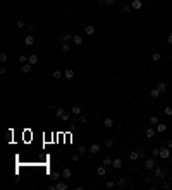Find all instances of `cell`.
<instances>
[{
  "label": "cell",
  "instance_id": "12",
  "mask_svg": "<svg viewBox=\"0 0 172 190\" xmlns=\"http://www.w3.org/2000/svg\"><path fill=\"white\" fill-rule=\"evenodd\" d=\"M28 62L31 64V65L38 64V55H29V57H28Z\"/></svg>",
  "mask_w": 172,
  "mask_h": 190
},
{
  "label": "cell",
  "instance_id": "39",
  "mask_svg": "<svg viewBox=\"0 0 172 190\" xmlns=\"http://www.w3.org/2000/svg\"><path fill=\"white\" fill-rule=\"evenodd\" d=\"M163 113H165V115H169V116H170V115H172V108H170V106H167V108L163 110Z\"/></svg>",
  "mask_w": 172,
  "mask_h": 190
},
{
  "label": "cell",
  "instance_id": "16",
  "mask_svg": "<svg viewBox=\"0 0 172 190\" xmlns=\"http://www.w3.org/2000/svg\"><path fill=\"white\" fill-rule=\"evenodd\" d=\"M71 175H72V171L69 170V168H64V170H62V176H64V178H71Z\"/></svg>",
  "mask_w": 172,
  "mask_h": 190
},
{
  "label": "cell",
  "instance_id": "15",
  "mask_svg": "<svg viewBox=\"0 0 172 190\" xmlns=\"http://www.w3.org/2000/svg\"><path fill=\"white\" fill-rule=\"evenodd\" d=\"M158 96H160V91H158L157 87H155V89H152V91H150V98H153V99H155V98H158Z\"/></svg>",
  "mask_w": 172,
  "mask_h": 190
},
{
  "label": "cell",
  "instance_id": "29",
  "mask_svg": "<svg viewBox=\"0 0 172 190\" xmlns=\"http://www.w3.org/2000/svg\"><path fill=\"white\" fill-rule=\"evenodd\" d=\"M60 175H62V173H59V171H53V173H52V180H53V181L59 180V176H60Z\"/></svg>",
  "mask_w": 172,
  "mask_h": 190
},
{
  "label": "cell",
  "instance_id": "21",
  "mask_svg": "<svg viewBox=\"0 0 172 190\" xmlns=\"http://www.w3.org/2000/svg\"><path fill=\"white\" fill-rule=\"evenodd\" d=\"M81 111H83V110H81L79 106H72V108H71V113H72V115H79Z\"/></svg>",
  "mask_w": 172,
  "mask_h": 190
},
{
  "label": "cell",
  "instance_id": "11",
  "mask_svg": "<svg viewBox=\"0 0 172 190\" xmlns=\"http://www.w3.org/2000/svg\"><path fill=\"white\" fill-rule=\"evenodd\" d=\"M105 173H107V166H105V164L100 166V168L96 170V175H98V176H105Z\"/></svg>",
  "mask_w": 172,
  "mask_h": 190
},
{
  "label": "cell",
  "instance_id": "5",
  "mask_svg": "<svg viewBox=\"0 0 172 190\" xmlns=\"http://www.w3.org/2000/svg\"><path fill=\"white\" fill-rule=\"evenodd\" d=\"M131 7H133L134 10H139L143 7V2H141V0H133V2H131Z\"/></svg>",
  "mask_w": 172,
  "mask_h": 190
},
{
  "label": "cell",
  "instance_id": "36",
  "mask_svg": "<svg viewBox=\"0 0 172 190\" xmlns=\"http://www.w3.org/2000/svg\"><path fill=\"white\" fill-rule=\"evenodd\" d=\"M112 161H114V159H110V158H103V164H105V166L112 164Z\"/></svg>",
  "mask_w": 172,
  "mask_h": 190
},
{
  "label": "cell",
  "instance_id": "27",
  "mask_svg": "<svg viewBox=\"0 0 172 190\" xmlns=\"http://www.w3.org/2000/svg\"><path fill=\"white\" fill-rule=\"evenodd\" d=\"M150 123H152V125H157V123H160V122H158V116H155V115H153L152 118H150Z\"/></svg>",
  "mask_w": 172,
  "mask_h": 190
},
{
  "label": "cell",
  "instance_id": "24",
  "mask_svg": "<svg viewBox=\"0 0 172 190\" xmlns=\"http://www.w3.org/2000/svg\"><path fill=\"white\" fill-rule=\"evenodd\" d=\"M152 156H153V158H158V156H160V149H158V147L152 149Z\"/></svg>",
  "mask_w": 172,
  "mask_h": 190
},
{
  "label": "cell",
  "instance_id": "4",
  "mask_svg": "<svg viewBox=\"0 0 172 190\" xmlns=\"http://www.w3.org/2000/svg\"><path fill=\"white\" fill-rule=\"evenodd\" d=\"M139 158H141V152L138 151V149H136V151H131V154H129V159H131V161H138Z\"/></svg>",
  "mask_w": 172,
  "mask_h": 190
},
{
  "label": "cell",
  "instance_id": "33",
  "mask_svg": "<svg viewBox=\"0 0 172 190\" xmlns=\"http://www.w3.org/2000/svg\"><path fill=\"white\" fill-rule=\"evenodd\" d=\"M72 38H74V36H72V34H69V33H66V34H64V41H66V43H67V41H71Z\"/></svg>",
  "mask_w": 172,
  "mask_h": 190
},
{
  "label": "cell",
  "instance_id": "18",
  "mask_svg": "<svg viewBox=\"0 0 172 190\" xmlns=\"http://www.w3.org/2000/svg\"><path fill=\"white\" fill-rule=\"evenodd\" d=\"M66 188H67V183H64V181H59L55 185V190H66Z\"/></svg>",
  "mask_w": 172,
  "mask_h": 190
},
{
  "label": "cell",
  "instance_id": "32",
  "mask_svg": "<svg viewBox=\"0 0 172 190\" xmlns=\"http://www.w3.org/2000/svg\"><path fill=\"white\" fill-rule=\"evenodd\" d=\"M55 113H57V116L60 118V116H62V115L66 113V111H64V108H57V110H55Z\"/></svg>",
  "mask_w": 172,
  "mask_h": 190
},
{
  "label": "cell",
  "instance_id": "31",
  "mask_svg": "<svg viewBox=\"0 0 172 190\" xmlns=\"http://www.w3.org/2000/svg\"><path fill=\"white\" fill-rule=\"evenodd\" d=\"M28 57H29V55H21L19 62H21V64H26V62H28Z\"/></svg>",
  "mask_w": 172,
  "mask_h": 190
},
{
  "label": "cell",
  "instance_id": "13",
  "mask_svg": "<svg viewBox=\"0 0 172 190\" xmlns=\"http://www.w3.org/2000/svg\"><path fill=\"white\" fill-rule=\"evenodd\" d=\"M64 76H66V79H72V77H74V70H72V69H66Z\"/></svg>",
  "mask_w": 172,
  "mask_h": 190
},
{
  "label": "cell",
  "instance_id": "8",
  "mask_svg": "<svg viewBox=\"0 0 172 190\" xmlns=\"http://www.w3.org/2000/svg\"><path fill=\"white\" fill-rule=\"evenodd\" d=\"M112 166H114L115 170H121V168H122V159H119V158L114 159V161H112Z\"/></svg>",
  "mask_w": 172,
  "mask_h": 190
},
{
  "label": "cell",
  "instance_id": "42",
  "mask_svg": "<svg viewBox=\"0 0 172 190\" xmlns=\"http://www.w3.org/2000/svg\"><path fill=\"white\" fill-rule=\"evenodd\" d=\"M162 187H163L165 190H169V188H170V183H169V181H163V185H162Z\"/></svg>",
  "mask_w": 172,
  "mask_h": 190
},
{
  "label": "cell",
  "instance_id": "1",
  "mask_svg": "<svg viewBox=\"0 0 172 190\" xmlns=\"http://www.w3.org/2000/svg\"><path fill=\"white\" fill-rule=\"evenodd\" d=\"M153 171H155V176H157V178H160V180H163V178H165V170H162L160 166H155V168H153Z\"/></svg>",
  "mask_w": 172,
  "mask_h": 190
},
{
  "label": "cell",
  "instance_id": "43",
  "mask_svg": "<svg viewBox=\"0 0 172 190\" xmlns=\"http://www.w3.org/2000/svg\"><path fill=\"white\" fill-rule=\"evenodd\" d=\"M103 4H107V5H112V4H115V0H103Z\"/></svg>",
  "mask_w": 172,
  "mask_h": 190
},
{
  "label": "cell",
  "instance_id": "37",
  "mask_svg": "<svg viewBox=\"0 0 172 190\" xmlns=\"http://www.w3.org/2000/svg\"><path fill=\"white\" fill-rule=\"evenodd\" d=\"M105 146H107V147H112V146H114V141H112V139H107V141H105Z\"/></svg>",
  "mask_w": 172,
  "mask_h": 190
},
{
  "label": "cell",
  "instance_id": "48",
  "mask_svg": "<svg viewBox=\"0 0 172 190\" xmlns=\"http://www.w3.org/2000/svg\"><path fill=\"white\" fill-rule=\"evenodd\" d=\"M170 180H172V175H170Z\"/></svg>",
  "mask_w": 172,
  "mask_h": 190
},
{
  "label": "cell",
  "instance_id": "40",
  "mask_svg": "<svg viewBox=\"0 0 172 190\" xmlns=\"http://www.w3.org/2000/svg\"><path fill=\"white\" fill-rule=\"evenodd\" d=\"M7 53H2V55H0V62H5V60H7Z\"/></svg>",
  "mask_w": 172,
  "mask_h": 190
},
{
  "label": "cell",
  "instance_id": "20",
  "mask_svg": "<svg viewBox=\"0 0 172 190\" xmlns=\"http://www.w3.org/2000/svg\"><path fill=\"white\" fill-rule=\"evenodd\" d=\"M145 134H146V137H148V139H152L153 135H155V130H153L152 127H148V129H146V132H145Z\"/></svg>",
  "mask_w": 172,
  "mask_h": 190
},
{
  "label": "cell",
  "instance_id": "25",
  "mask_svg": "<svg viewBox=\"0 0 172 190\" xmlns=\"http://www.w3.org/2000/svg\"><path fill=\"white\" fill-rule=\"evenodd\" d=\"M60 77H62V72H60V70H53V79H55V81H59Z\"/></svg>",
  "mask_w": 172,
  "mask_h": 190
},
{
  "label": "cell",
  "instance_id": "17",
  "mask_svg": "<svg viewBox=\"0 0 172 190\" xmlns=\"http://www.w3.org/2000/svg\"><path fill=\"white\" fill-rule=\"evenodd\" d=\"M157 89H158L160 93H165V89H167V84H165V82H158V84H157Z\"/></svg>",
  "mask_w": 172,
  "mask_h": 190
},
{
  "label": "cell",
  "instance_id": "38",
  "mask_svg": "<svg viewBox=\"0 0 172 190\" xmlns=\"http://www.w3.org/2000/svg\"><path fill=\"white\" fill-rule=\"evenodd\" d=\"M117 185H119V187H124V185H126V180H124V178H119V180H117Z\"/></svg>",
  "mask_w": 172,
  "mask_h": 190
},
{
  "label": "cell",
  "instance_id": "44",
  "mask_svg": "<svg viewBox=\"0 0 172 190\" xmlns=\"http://www.w3.org/2000/svg\"><path fill=\"white\" fill-rule=\"evenodd\" d=\"M79 156H81V154H74V156H72V161H79Z\"/></svg>",
  "mask_w": 172,
  "mask_h": 190
},
{
  "label": "cell",
  "instance_id": "28",
  "mask_svg": "<svg viewBox=\"0 0 172 190\" xmlns=\"http://www.w3.org/2000/svg\"><path fill=\"white\" fill-rule=\"evenodd\" d=\"M69 50H71V46H69V43H66V41H64V45H62V51H64V53H67Z\"/></svg>",
  "mask_w": 172,
  "mask_h": 190
},
{
  "label": "cell",
  "instance_id": "19",
  "mask_svg": "<svg viewBox=\"0 0 172 190\" xmlns=\"http://www.w3.org/2000/svg\"><path fill=\"white\" fill-rule=\"evenodd\" d=\"M160 58H162V55H160L158 51H155V53H152V60H153V62H160Z\"/></svg>",
  "mask_w": 172,
  "mask_h": 190
},
{
  "label": "cell",
  "instance_id": "30",
  "mask_svg": "<svg viewBox=\"0 0 172 190\" xmlns=\"http://www.w3.org/2000/svg\"><path fill=\"white\" fill-rule=\"evenodd\" d=\"M105 187H107V188H114V187H115V181H114V180H108Z\"/></svg>",
  "mask_w": 172,
  "mask_h": 190
},
{
  "label": "cell",
  "instance_id": "6",
  "mask_svg": "<svg viewBox=\"0 0 172 190\" xmlns=\"http://www.w3.org/2000/svg\"><path fill=\"white\" fill-rule=\"evenodd\" d=\"M98 152H100V144H91L90 154H98Z\"/></svg>",
  "mask_w": 172,
  "mask_h": 190
},
{
  "label": "cell",
  "instance_id": "35",
  "mask_svg": "<svg viewBox=\"0 0 172 190\" xmlns=\"http://www.w3.org/2000/svg\"><path fill=\"white\" fill-rule=\"evenodd\" d=\"M131 9H133L131 5H124V9H122V12H124V14H129V12H131Z\"/></svg>",
  "mask_w": 172,
  "mask_h": 190
},
{
  "label": "cell",
  "instance_id": "22",
  "mask_svg": "<svg viewBox=\"0 0 172 190\" xmlns=\"http://www.w3.org/2000/svg\"><path fill=\"white\" fill-rule=\"evenodd\" d=\"M103 123H105L107 129H110V127H114V120H112V118H105V122H103Z\"/></svg>",
  "mask_w": 172,
  "mask_h": 190
},
{
  "label": "cell",
  "instance_id": "46",
  "mask_svg": "<svg viewBox=\"0 0 172 190\" xmlns=\"http://www.w3.org/2000/svg\"><path fill=\"white\" fill-rule=\"evenodd\" d=\"M167 147H169V149H172V139L169 141V142H167Z\"/></svg>",
  "mask_w": 172,
  "mask_h": 190
},
{
  "label": "cell",
  "instance_id": "26",
  "mask_svg": "<svg viewBox=\"0 0 172 190\" xmlns=\"http://www.w3.org/2000/svg\"><path fill=\"white\" fill-rule=\"evenodd\" d=\"M60 120H62V122H69V120H71V115H69V113H64L62 116H60Z\"/></svg>",
  "mask_w": 172,
  "mask_h": 190
},
{
  "label": "cell",
  "instance_id": "47",
  "mask_svg": "<svg viewBox=\"0 0 172 190\" xmlns=\"http://www.w3.org/2000/svg\"><path fill=\"white\" fill-rule=\"evenodd\" d=\"M167 43H169V45H172V34L169 36V38H167Z\"/></svg>",
  "mask_w": 172,
  "mask_h": 190
},
{
  "label": "cell",
  "instance_id": "10",
  "mask_svg": "<svg viewBox=\"0 0 172 190\" xmlns=\"http://www.w3.org/2000/svg\"><path fill=\"white\" fill-rule=\"evenodd\" d=\"M31 69H33V65L28 62V64H22V69H21V70H22L24 74H29V72H31Z\"/></svg>",
  "mask_w": 172,
  "mask_h": 190
},
{
  "label": "cell",
  "instance_id": "2",
  "mask_svg": "<svg viewBox=\"0 0 172 190\" xmlns=\"http://www.w3.org/2000/svg\"><path fill=\"white\" fill-rule=\"evenodd\" d=\"M155 164H157V161H155V158L152 156V158H148V159L145 161V168H146V170H153Z\"/></svg>",
  "mask_w": 172,
  "mask_h": 190
},
{
  "label": "cell",
  "instance_id": "9",
  "mask_svg": "<svg viewBox=\"0 0 172 190\" xmlns=\"http://www.w3.org/2000/svg\"><path fill=\"white\" fill-rule=\"evenodd\" d=\"M24 43H26L28 46H33V45H35V38H33L31 34H28V36L24 38Z\"/></svg>",
  "mask_w": 172,
  "mask_h": 190
},
{
  "label": "cell",
  "instance_id": "45",
  "mask_svg": "<svg viewBox=\"0 0 172 190\" xmlns=\"http://www.w3.org/2000/svg\"><path fill=\"white\" fill-rule=\"evenodd\" d=\"M86 120H88L86 116H81V118H79V122H81V123H86Z\"/></svg>",
  "mask_w": 172,
  "mask_h": 190
},
{
  "label": "cell",
  "instance_id": "34",
  "mask_svg": "<svg viewBox=\"0 0 172 190\" xmlns=\"http://www.w3.org/2000/svg\"><path fill=\"white\" fill-rule=\"evenodd\" d=\"M16 24H17V28H19V29H24V28H26V24H24V21H17Z\"/></svg>",
  "mask_w": 172,
  "mask_h": 190
},
{
  "label": "cell",
  "instance_id": "14",
  "mask_svg": "<svg viewBox=\"0 0 172 190\" xmlns=\"http://www.w3.org/2000/svg\"><path fill=\"white\" fill-rule=\"evenodd\" d=\"M165 130H167V125H165V123H157V132L163 134Z\"/></svg>",
  "mask_w": 172,
  "mask_h": 190
},
{
  "label": "cell",
  "instance_id": "7",
  "mask_svg": "<svg viewBox=\"0 0 172 190\" xmlns=\"http://www.w3.org/2000/svg\"><path fill=\"white\" fill-rule=\"evenodd\" d=\"M84 33L88 34V36H91V34L95 33V26H93V24H88V26L84 28Z\"/></svg>",
  "mask_w": 172,
  "mask_h": 190
},
{
  "label": "cell",
  "instance_id": "23",
  "mask_svg": "<svg viewBox=\"0 0 172 190\" xmlns=\"http://www.w3.org/2000/svg\"><path fill=\"white\" fill-rule=\"evenodd\" d=\"M72 41H74V45H77V46H79V45H83V38H81V36H74V38H72Z\"/></svg>",
  "mask_w": 172,
  "mask_h": 190
},
{
  "label": "cell",
  "instance_id": "41",
  "mask_svg": "<svg viewBox=\"0 0 172 190\" xmlns=\"http://www.w3.org/2000/svg\"><path fill=\"white\" fill-rule=\"evenodd\" d=\"M77 151H79V154H84V152H86V147H84V146H79V149H77Z\"/></svg>",
  "mask_w": 172,
  "mask_h": 190
},
{
  "label": "cell",
  "instance_id": "3",
  "mask_svg": "<svg viewBox=\"0 0 172 190\" xmlns=\"http://www.w3.org/2000/svg\"><path fill=\"white\" fill-rule=\"evenodd\" d=\"M169 156H170V149L169 147H162L160 149V158L162 159H169Z\"/></svg>",
  "mask_w": 172,
  "mask_h": 190
}]
</instances>
